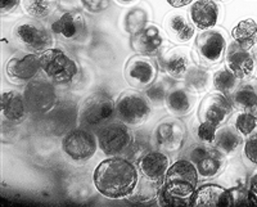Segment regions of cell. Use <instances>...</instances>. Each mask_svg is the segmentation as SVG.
Instances as JSON below:
<instances>
[{"mask_svg": "<svg viewBox=\"0 0 257 207\" xmlns=\"http://www.w3.org/2000/svg\"><path fill=\"white\" fill-rule=\"evenodd\" d=\"M170 82L166 80H158V81L153 82L149 88L144 90V95L148 98L151 105L156 106V107H161L166 100V96L169 94L170 89Z\"/></svg>", "mask_w": 257, "mask_h": 207, "instance_id": "d590c367", "label": "cell"}, {"mask_svg": "<svg viewBox=\"0 0 257 207\" xmlns=\"http://www.w3.org/2000/svg\"><path fill=\"white\" fill-rule=\"evenodd\" d=\"M151 115V102L137 90H125L116 100V119L130 128L143 125Z\"/></svg>", "mask_w": 257, "mask_h": 207, "instance_id": "52a82bcc", "label": "cell"}, {"mask_svg": "<svg viewBox=\"0 0 257 207\" xmlns=\"http://www.w3.org/2000/svg\"><path fill=\"white\" fill-rule=\"evenodd\" d=\"M165 30L173 41L179 44H187L194 36L196 26L189 22L184 15L173 12L165 18Z\"/></svg>", "mask_w": 257, "mask_h": 207, "instance_id": "cb8c5ba5", "label": "cell"}, {"mask_svg": "<svg viewBox=\"0 0 257 207\" xmlns=\"http://www.w3.org/2000/svg\"><path fill=\"white\" fill-rule=\"evenodd\" d=\"M229 190H230L233 206H244V204H251L247 187L240 185V187H234Z\"/></svg>", "mask_w": 257, "mask_h": 207, "instance_id": "60d3db41", "label": "cell"}, {"mask_svg": "<svg viewBox=\"0 0 257 207\" xmlns=\"http://www.w3.org/2000/svg\"><path fill=\"white\" fill-rule=\"evenodd\" d=\"M170 157L166 152L152 149L138 160L137 166L141 175L153 181L164 183L165 175L170 167Z\"/></svg>", "mask_w": 257, "mask_h": 207, "instance_id": "d6986e66", "label": "cell"}, {"mask_svg": "<svg viewBox=\"0 0 257 207\" xmlns=\"http://www.w3.org/2000/svg\"><path fill=\"white\" fill-rule=\"evenodd\" d=\"M216 128H213L208 124L201 123L196 129V138L198 139L199 143L213 146L215 139H216Z\"/></svg>", "mask_w": 257, "mask_h": 207, "instance_id": "ab89813d", "label": "cell"}, {"mask_svg": "<svg viewBox=\"0 0 257 207\" xmlns=\"http://www.w3.org/2000/svg\"><path fill=\"white\" fill-rule=\"evenodd\" d=\"M184 86L194 94L203 93L208 89L211 81V75L208 72V68L203 66H196L192 64L185 73L184 77Z\"/></svg>", "mask_w": 257, "mask_h": 207, "instance_id": "f546056e", "label": "cell"}, {"mask_svg": "<svg viewBox=\"0 0 257 207\" xmlns=\"http://www.w3.org/2000/svg\"><path fill=\"white\" fill-rule=\"evenodd\" d=\"M247 189H248L249 202L253 206H257V170L253 171L248 179V184H247Z\"/></svg>", "mask_w": 257, "mask_h": 207, "instance_id": "7bdbcfd3", "label": "cell"}, {"mask_svg": "<svg viewBox=\"0 0 257 207\" xmlns=\"http://www.w3.org/2000/svg\"><path fill=\"white\" fill-rule=\"evenodd\" d=\"M41 71L40 56L27 52L9 58L6 64V75L12 84L25 86L36 79Z\"/></svg>", "mask_w": 257, "mask_h": 207, "instance_id": "5bb4252c", "label": "cell"}, {"mask_svg": "<svg viewBox=\"0 0 257 207\" xmlns=\"http://www.w3.org/2000/svg\"><path fill=\"white\" fill-rule=\"evenodd\" d=\"M185 158L196 166L199 179L211 180L226 169V156L210 144L196 143L185 151Z\"/></svg>", "mask_w": 257, "mask_h": 207, "instance_id": "8992f818", "label": "cell"}, {"mask_svg": "<svg viewBox=\"0 0 257 207\" xmlns=\"http://www.w3.org/2000/svg\"><path fill=\"white\" fill-rule=\"evenodd\" d=\"M41 71L53 84H68L79 75L76 61L59 48H50L40 53Z\"/></svg>", "mask_w": 257, "mask_h": 207, "instance_id": "5b68a950", "label": "cell"}, {"mask_svg": "<svg viewBox=\"0 0 257 207\" xmlns=\"http://www.w3.org/2000/svg\"><path fill=\"white\" fill-rule=\"evenodd\" d=\"M2 111L4 117L12 124H21L30 114L24 91L6 90L2 95Z\"/></svg>", "mask_w": 257, "mask_h": 207, "instance_id": "603a6c76", "label": "cell"}, {"mask_svg": "<svg viewBox=\"0 0 257 207\" xmlns=\"http://www.w3.org/2000/svg\"><path fill=\"white\" fill-rule=\"evenodd\" d=\"M98 147L105 156L125 155L134 139L132 128L121 121H109L96 130Z\"/></svg>", "mask_w": 257, "mask_h": 207, "instance_id": "ba28073f", "label": "cell"}, {"mask_svg": "<svg viewBox=\"0 0 257 207\" xmlns=\"http://www.w3.org/2000/svg\"><path fill=\"white\" fill-rule=\"evenodd\" d=\"M225 61H226V67L237 76L240 81L251 79L256 70V62H254L252 52L243 49L235 41L230 43L226 48Z\"/></svg>", "mask_w": 257, "mask_h": 207, "instance_id": "e0dca14e", "label": "cell"}, {"mask_svg": "<svg viewBox=\"0 0 257 207\" xmlns=\"http://www.w3.org/2000/svg\"><path fill=\"white\" fill-rule=\"evenodd\" d=\"M77 123L86 129H99L116 117V102L105 91H96L80 105Z\"/></svg>", "mask_w": 257, "mask_h": 207, "instance_id": "7a4b0ae2", "label": "cell"}, {"mask_svg": "<svg viewBox=\"0 0 257 207\" xmlns=\"http://www.w3.org/2000/svg\"><path fill=\"white\" fill-rule=\"evenodd\" d=\"M252 54H253L254 62H256V66H257V45L253 48V50H252Z\"/></svg>", "mask_w": 257, "mask_h": 207, "instance_id": "7dc6e473", "label": "cell"}, {"mask_svg": "<svg viewBox=\"0 0 257 207\" xmlns=\"http://www.w3.org/2000/svg\"><path fill=\"white\" fill-rule=\"evenodd\" d=\"M233 126L242 137L248 138L257 133V119L251 112L240 111L234 119Z\"/></svg>", "mask_w": 257, "mask_h": 207, "instance_id": "e575fe53", "label": "cell"}, {"mask_svg": "<svg viewBox=\"0 0 257 207\" xmlns=\"http://www.w3.org/2000/svg\"><path fill=\"white\" fill-rule=\"evenodd\" d=\"M53 35L66 43H76L86 35L85 17L77 11H63L50 24Z\"/></svg>", "mask_w": 257, "mask_h": 207, "instance_id": "9a60e30c", "label": "cell"}, {"mask_svg": "<svg viewBox=\"0 0 257 207\" xmlns=\"http://www.w3.org/2000/svg\"><path fill=\"white\" fill-rule=\"evenodd\" d=\"M248 112H251V114L252 115H253V116L254 117H256V119H257V105L256 106H254V107H252L251 108V110H249V111Z\"/></svg>", "mask_w": 257, "mask_h": 207, "instance_id": "bcb514c9", "label": "cell"}, {"mask_svg": "<svg viewBox=\"0 0 257 207\" xmlns=\"http://www.w3.org/2000/svg\"><path fill=\"white\" fill-rule=\"evenodd\" d=\"M190 206H233L230 190L219 184H203L193 193Z\"/></svg>", "mask_w": 257, "mask_h": 207, "instance_id": "ffe728a7", "label": "cell"}, {"mask_svg": "<svg viewBox=\"0 0 257 207\" xmlns=\"http://www.w3.org/2000/svg\"><path fill=\"white\" fill-rule=\"evenodd\" d=\"M158 66L152 57L138 56L132 57L126 63L125 79L133 88L146 90L157 80Z\"/></svg>", "mask_w": 257, "mask_h": 207, "instance_id": "2e32d148", "label": "cell"}, {"mask_svg": "<svg viewBox=\"0 0 257 207\" xmlns=\"http://www.w3.org/2000/svg\"><path fill=\"white\" fill-rule=\"evenodd\" d=\"M147 22H148V12L141 7L130 9L125 16V29L132 35L147 26Z\"/></svg>", "mask_w": 257, "mask_h": 207, "instance_id": "8d00e7d4", "label": "cell"}, {"mask_svg": "<svg viewBox=\"0 0 257 207\" xmlns=\"http://www.w3.org/2000/svg\"><path fill=\"white\" fill-rule=\"evenodd\" d=\"M240 84V80L234 75L226 66L219 68L212 76V86L219 93L224 94L225 96H230L233 91L237 89Z\"/></svg>", "mask_w": 257, "mask_h": 207, "instance_id": "1f68e13d", "label": "cell"}, {"mask_svg": "<svg viewBox=\"0 0 257 207\" xmlns=\"http://www.w3.org/2000/svg\"><path fill=\"white\" fill-rule=\"evenodd\" d=\"M198 181L196 166L188 158L183 157L170 165L162 184L170 194L181 199H190L198 188Z\"/></svg>", "mask_w": 257, "mask_h": 207, "instance_id": "3957f363", "label": "cell"}, {"mask_svg": "<svg viewBox=\"0 0 257 207\" xmlns=\"http://www.w3.org/2000/svg\"><path fill=\"white\" fill-rule=\"evenodd\" d=\"M98 139L96 134L91 133L90 129L75 128L66 133L62 139V151L68 160L75 163H85L93 158L96 153Z\"/></svg>", "mask_w": 257, "mask_h": 207, "instance_id": "9c48e42d", "label": "cell"}, {"mask_svg": "<svg viewBox=\"0 0 257 207\" xmlns=\"http://www.w3.org/2000/svg\"><path fill=\"white\" fill-rule=\"evenodd\" d=\"M164 35L156 25H147L132 35V48L141 56H157L164 47Z\"/></svg>", "mask_w": 257, "mask_h": 207, "instance_id": "ac0fdd59", "label": "cell"}, {"mask_svg": "<svg viewBox=\"0 0 257 207\" xmlns=\"http://www.w3.org/2000/svg\"><path fill=\"white\" fill-rule=\"evenodd\" d=\"M234 111H249L257 105V79L244 80L240 81L237 89L229 96Z\"/></svg>", "mask_w": 257, "mask_h": 207, "instance_id": "484cf974", "label": "cell"}, {"mask_svg": "<svg viewBox=\"0 0 257 207\" xmlns=\"http://www.w3.org/2000/svg\"><path fill=\"white\" fill-rule=\"evenodd\" d=\"M117 2L122 4H128V3H133V2H137V0H117Z\"/></svg>", "mask_w": 257, "mask_h": 207, "instance_id": "c3c4849f", "label": "cell"}, {"mask_svg": "<svg viewBox=\"0 0 257 207\" xmlns=\"http://www.w3.org/2000/svg\"><path fill=\"white\" fill-rule=\"evenodd\" d=\"M141 172L137 163L126 157H109L96 166L93 174L98 192L109 199L128 198L137 188Z\"/></svg>", "mask_w": 257, "mask_h": 207, "instance_id": "6da1fadb", "label": "cell"}, {"mask_svg": "<svg viewBox=\"0 0 257 207\" xmlns=\"http://www.w3.org/2000/svg\"><path fill=\"white\" fill-rule=\"evenodd\" d=\"M160 61L164 70L175 80H184L185 73L192 66L189 50L180 47L170 49L164 57H161Z\"/></svg>", "mask_w": 257, "mask_h": 207, "instance_id": "7402d4cb", "label": "cell"}, {"mask_svg": "<svg viewBox=\"0 0 257 207\" xmlns=\"http://www.w3.org/2000/svg\"><path fill=\"white\" fill-rule=\"evenodd\" d=\"M72 103L70 102H59L57 103V106L53 108L52 111L49 114V119H50V125H52V130L59 134L62 130L63 132V126L66 129V133H68L70 130L73 129V123H75V120L79 117V115H76L75 112L72 111Z\"/></svg>", "mask_w": 257, "mask_h": 207, "instance_id": "83f0119b", "label": "cell"}, {"mask_svg": "<svg viewBox=\"0 0 257 207\" xmlns=\"http://www.w3.org/2000/svg\"><path fill=\"white\" fill-rule=\"evenodd\" d=\"M234 108L228 96L215 91L206 95L198 110L199 123H205L213 128H221L233 115Z\"/></svg>", "mask_w": 257, "mask_h": 207, "instance_id": "4fadbf2b", "label": "cell"}, {"mask_svg": "<svg viewBox=\"0 0 257 207\" xmlns=\"http://www.w3.org/2000/svg\"><path fill=\"white\" fill-rule=\"evenodd\" d=\"M153 138L158 149L166 153H175L184 148L188 139V130L184 123L175 116L167 117L157 124Z\"/></svg>", "mask_w": 257, "mask_h": 207, "instance_id": "7c38bea8", "label": "cell"}, {"mask_svg": "<svg viewBox=\"0 0 257 207\" xmlns=\"http://www.w3.org/2000/svg\"><path fill=\"white\" fill-rule=\"evenodd\" d=\"M109 0H81V4L88 12L102 13L105 9H108Z\"/></svg>", "mask_w": 257, "mask_h": 207, "instance_id": "b9f144b4", "label": "cell"}, {"mask_svg": "<svg viewBox=\"0 0 257 207\" xmlns=\"http://www.w3.org/2000/svg\"><path fill=\"white\" fill-rule=\"evenodd\" d=\"M243 146V138L233 125H222L216 130V139L213 147L219 149L222 155H235Z\"/></svg>", "mask_w": 257, "mask_h": 207, "instance_id": "4316f807", "label": "cell"}, {"mask_svg": "<svg viewBox=\"0 0 257 207\" xmlns=\"http://www.w3.org/2000/svg\"><path fill=\"white\" fill-rule=\"evenodd\" d=\"M161 185H162V183H160V181L149 180V179L141 175L139 183H138L133 194L128 197V199L132 202H135V203H149L153 199H157Z\"/></svg>", "mask_w": 257, "mask_h": 207, "instance_id": "4dcf8cb0", "label": "cell"}, {"mask_svg": "<svg viewBox=\"0 0 257 207\" xmlns=\"http://www.w3.org/2000/svg\"><path fill=\"white\" fill-rule=\"evenodd\" d=\"M152 140H151V135L147 132H135L134 139L130 146V148L126 151L125 156L130 161L137 163L138 160L143 157L146 153L149 151H152Z\"/></svg>", "mask_w": 257, "mask_h": 207, "instance_id": "836d02e7", "label": "cell"}, {"mask_svg": "<svg viewBox=\"0 0 257 207\" xmlns=\"http://www.w3.org/2000/svg\"><path fill=\"white\" fill-rule=\"evenodd\" d=\"M231 36L243 49H253L257 45V24L251 18L242 20L234 26Z\"/></svg>", "mask_w": 257, "mask_h": 207, "instance_id": "f1b7e54d", "label": "cell"}, {"mask_svg": "<svg viewBox=\"0 0 257 207\" xmlns=\"http://www.w3.org/2000/svg\"><path fill=\"white\" fill-rule=\"evenodd\" d=\"M24 95L30 114L35 116L49 114L58 103V94L54 84L47 77L40 76L25 85Z\"/></svg>", "mask_w": 257, "mask_h": 207, "instance_id": "30bf717a", "label": "cell"}, {"mask_svg": "<svg viewBox=\"0 0 257 207\" xmlns=\"http://www.w3.org/2000/svg\"><path fill=\"white\" fill-rule=\"evenodd\" d=\"M166 2L174 8H183L185 6H189L193 0H166Z\"/></svg>", "mask_w": 257, "mask_h": 207, "instance_id": "f6af8a7d", "label": "cell"}, {"mask_svg": "<svg viewBox=\"0 0 257 207\" xmlns=\"http://www.w3.org/2000/svg\"><path fill=\"white\" fill-rule=\"evenodd\" d=\"M243 158L247 163L257 167V133L245 138L243 143Z\"/></svg>", "mask_w": 257, "mask_h": 207, "instance_id": "74e56055", "label": "cell"}, {"mask_svg": "<svg viewBox=\"0 0 257 207\" xmlns=\"http://www.w3.org/2000/svg\"><path fill=\"white\" fill-rule=\"evenodd\" d=\"M13 36L22 49L30 53H43L54 44L52 30L40 20L22 18L13 29Z\"/></svg>", "mask_w": 257, "mask_h": 207, "instance_id": "277c9868", "label": "cell"}, {"mask_svg": "<svg viewBox=\"0 0 257 207\" xmlns=\"http://www.w3.org/2000/svg\"><path fill=\"white\" fill-rule=\"evenodd\" d=\"M228 38L222 30H206L196 39V49L201 66L212 68L222 62L226 53Z\"/></svg>", "mask_w": 257, "mask_h": 207, "instance_id": "8fae6325", "label": "cell"}, {"mask_svg": "<svg viewBox=\"0 0 257 207\" xmlns=\"http://www.w3.org/2000/svg\"><path fill=\"white\" fill-rule=\"evenodd\" d=\"M196 95L187 88H173L169 91L165 106L175 117L187 116L196 106Z\"/></svg>", "mask_w": 257, "mask_h": 207, "instance_id": "d4e9b609", "label": "cell"}, {"mask_svg": "<svg viewBox=\"0 0 257 207\" xmlns=\"http://www.w3.org/2000/svg\"><path fill=\"white\" fill-rule=\"evenodd\" d=\"M157 202L160 206H190V199H181L175 197V195L170 194L164 187V184L161 185L160 192H158Z\"/></svg>", "mask_w": 257, "mask_h": 207, "instance_id": "f35d334b", "label": "cell"}, {"mask_svg": "<svg viewBox=\"0 0 257 207\" xmlns=\"http://www.w3.org/2000/svg\"><path fill=\"white\" fill-rule=\"evenodd\" d=\"M21 0H0V12L2 16L9 15L15 12L16 9L20 6Z\"/></svg>", "mask_w": 257, "mask_h": 207, "instance_id": "ee69618b", "label": "cell"}, {"mask_svg": "<svg viewBox=\"0 0 257 207\" xmlns=\"http://www.w3.org/2000/svg\"><path fill=\"white\" fill-rule=\"evenodd\" d=\"M25 12L35 20H45L56 12L58 0H22Z\"/></svg>", "mask_w": 257, "mask_h": 207, "instance_id": "d6a6232c", "label": "cell"}, {"mask_svg": "<svg viewBox=\"0 0 257 207\" xmlns=\"http://www.w3.org/2000/svg\"><path fill=\"white\" fill-rule=\"evenodd\" d=\"M189 17L197 29L206 31L216 26L220 17V8L213 0H196L189 9Z\"/></svg>", "mask_w": 257, "mask_h": 207, "instance_id": "44dd1931", "label": "cell"}]
</instances>
